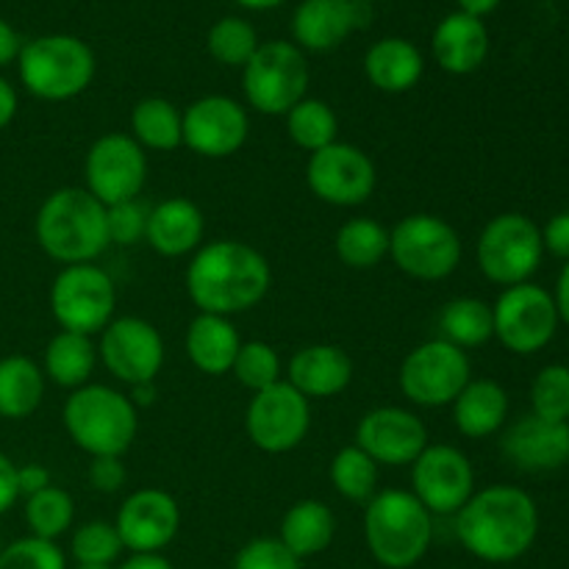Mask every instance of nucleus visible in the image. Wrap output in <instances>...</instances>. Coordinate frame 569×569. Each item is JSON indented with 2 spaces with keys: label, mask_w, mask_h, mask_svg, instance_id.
<instances>
[{
  "label": "nucleus",
  "mask_w": 569,
  "mask_h": 569,
  "mask_svg": "<svg viewBox=\"0 0 569 569\" xmlns=\"http://www.w3.org/2000/svg\"><path fill=\"white\" fill-rule=\"evenodd\" d=\"M0 569H67V556L48 539L22 537L0 550Z\"/></svg>",
  "instance_id": "obj_42"
},
{
  "label": "nucleus",
  "mask_w": 569,
  "mask_h": 569,
  "mask_svg": "<svg viewBox=\"0 0 569 569\" xmlns=\"http://www.w3.org/2000/svg\"><path fill=\"white\" fill-rule=\"evenodd\" d=\"M17 89L0 76V131L11 126V120L17 117Z\"/></svg>",
  "instance_id": "obj_50"
},
{
  "label": "nucleus",
  "mask_w": 569,
  "mask_h": 569,
  "mask_svg": "<svg viewBox=\"0 0 569 569\" xmlns=\"http://www.w3.org/2000/svg\"><path fill=\"white\" fill-rule=\"evenodd\" d=\"M337 537V517L322 500L306 498L298 500L281 520V539L300 561L320 556L322 550L331 548Z\"/></svg>",
  "instance_id": "obj_29"
},
{
  "label": "nucleus",
  "mask_w": 569,
  "mask_h": 569,
  "mask_svg": "<svg viewBox=\"0 0 569 569\" xmlns=\"http://www.w3.org/2000/svg\"><path fill=\"white\" fill-rule=\"evenodd\" d=\"M122 539L114 522L92 520L72 531L70 553L76 565H114L122 556Z\"/></svg>",
  "instance_id": "obj_40"
},
{
  "label": "nucleus",
  "mask_w": 569,
  "mask_h": 569,
  "mask_svg": "<svg viewBox=\"0 0 569 569\" xmlns=\"http://www.w3.org/2000/svg\"><path fill=\"white\" fill-rule=\"evenodd\" d=\"M114 528L122 539V548L131 550V556L161 553L178 537L181 509L164 489H137L122 500Z\"/></svg>",
  "instance_id": "obj_20"
},
{
  "label": "nucleus",
  "mask_w": 569,
  "mask_h": 569,
  "mask_svg": "<svg viewBox=\"0 0 569 569\" xmlns=\"http://www.w3.org/2000/svg\"><path fill=\"white\" fill-rule=\"evenodd\" d=\"M72 520H76V503H72L70 492H64L61 487L50 483L42 492L26 498V526L31 537L56 542L70 531Z\"/></svg>",
  "instance_id": "obj_37"
},
{
  "label": "nucleus",
  "mask_w": 569,
  "mask_h": 569,
  "mask_svg": "<svg viewBox=\"0 0 569 569\" xmlns=\"http://www.w3.org/2000/svg\"><path fill=\"white\" fill-rule=\"evenodd\" d=\"M311 428V400H306L292 383L278 381L250 398L244 411V431L261 453H292L306 442Z\"/></svg>",
  "instance_id": "obj_13"
},
{
  "label": "nucleus",
  "mask_w": 569,
  "mask_h": 569,
  "mask_svg": "<svg viewBox=\"0 0 569 569\" xmlns=\"http://www.w3.org/2000/svg\"><path fill=\"white\" fill-rule=\"evenodd\" d=\"M83 189L103 206L137 200L148 181V153L131 133H103L83 159Z\"/></svg>",
  "instance_id": "obj_14"
},
{
  "label": "nucleus",
  "mask_w": 569,
  "mask_h": 569,
  "mask_svg": "<svg viewBox=\"0 0 569 569\" xmlns=\"http://www.w3.org/2000/svg\"><path fill=\"white\" fill-rule=\"evenodd\" d=\"M433 59L450 76H470L481 70L489 56V31L483 20L453 11L437 26L431 37Z\"/></svg>",
  "instance_id": "obj_25"
},
{
  "label": "nucleus",
  "mask_w": 569,
  "mask_h": 569,
  "mask_svg": "<svg viewBox=\"0 0 569 569\" xmlns=\"http://www.w3.org/2000/svg\"><path fill=\"white\" fill-rule=\"evenodd\" d=\"M131 137L142 150H176L183 144V111L167 98H144L131 111Z\"/></svg>",
  "instance_id": "obj_33"
},
{
  "label": "nucleus",
  "mask_w": 569,
  "mask_h": 569,
  "mask_svg": "<svg viewBox=\"0 0 569 569\" xmlns=\"http://www.w3.org/2000/svg\"><path fill=\"white\" fill-rule=\"evenodd\" d=\"M231 372L233 378H237L244 389H250L253 395L261 392V389L276 387L278 381H283L281 356H278V350L272 348V345L259 342V339H253V342H242L237 359H233Z\"/></svg>",
  "instance_id": "obj_39"
},
{
  "label": "nucleus",
  "mask_w": 569,
  "mask_h": 569,
  "mask_svg": "<svg viewBox=\"0 0 569 569\" xmlns=\"http://www.w3.org/2000/svg\"><path fill=\"white\" fill-rule=\"evenodd\" d=\"M509 420V392L492 378H472L453 400V426L467 439L495 437Z\"/></svg>",
  "instance_id": "obj_27"
},
{
  "label": "nucleus",
  "mask_w": 569,
  "mask_h": 569,
  "mask_svg": "<svg viewBox=\"0 0 569 569\" xmlns=\"http://www.w3.org/2000/svg\"><path fill=\"white\" fill-rule=\"evenodd\" d=\"M20 500L17 489V465L6 453H0V517Z\"/></svg>",
  "instance_id": "obj_48"
},
{
  "label": "nucleus",
  "mask_w": 569,
  "mask_h": 569,
  "mask_svg": "<svg viewBox=\"0 0 569 569\" xmlns=\"http://www.w3.org/2000/svg\"><path fill=\"white\" fill-rule=\"evenodd\" d=\"M353 381V361L339 345H309L300 348L287 365V383L306 400H328L342 395Z\"/></svg>",
  "instance_id": "obj_23"
},
{
  "label": "nucleus",
  "mask_w": 569,
  "mask_h": 569,
  "mask_svg": "<svg viewBox=\"0 0 569 569\" xmlns=\"http://www.w3.org/2000/svg\"><path fill=\"white\" fill-rule=\"evenodd\" d=\"M117 289L103 267L70 264L61 267L50 287V315L61 331L94 337L114 320Z\"/></svg>",
  "instance_id": "obj_10"
},
{
  "label": "nucleus",
  "mask_w": 569,
  "mask_h": 569,
  "mask_svg": "<svg viewBox=\"0 0 569 569\" xmlns=\"http://www.w3.org/2000/svg\"><path fill=\"white\" fill-rule=\"evenodd\" d=\"M506 459L522 472H553L569 461V422H550L526 415L506 428L500 439Z\"/></svg>",
  "instance_id": "obj_21"
},
{
  "label": "nucleus",
  "mask_w": 569,
  "mask_h": 569,
  "mask_svg": "<svg viewBox=\"0 0 569 569\" xmlns=\"http://www.w3.org/2000/svg\"><path fill=\"white\" fill-rule=\"evenodd\" d=\"M356 3H365L367 6V3H376V0H356Z\"/></svg>",
  "instance_id": "obj_57"
},
{
  "label": "nucleus",
  "mask_w": 569,
  "mask_h": 569,
  "mask_svg": "<svg viewBox=\"0 0 569 569\" xmlns=\"http://www.w3.org/2000/svg\"><path fill=\"white\" fill-rule=\"evenodd\" d=\"M94 365H98V348L92 337L72 331H59L48 342L42 356V372L48 381L61 389H81L92 378Z\"/></svg>",
  "instance_id": "obj_30"
},
{
  "label": "nucleus",
  "mask_w": 569,
  "mask_h": 569,
  "mask_svg": "<svg viewBox=\"0 0 569 569\" xmlns=\"http://www.w3.org/2000/svg\"><path fill=\"white\" fill-rule=\"evenodd\" d=\"M44 372L28 356L14 353L0 359V417L26 420L42 406Z\"/></svg>",
  "instance_id": "obj_31"
},
{
  "label": "nucleus",
  "mask_w": 569,
  "mask_h": 569,
  "mask_svg": "<svg viewBox=\"0 0 569 569\" xmlns=\"http://www.w3.org/2000/svg\"><path fill=\"white\" fill-rule=\"evenodd\" d=\"M306 183L317 200L337 209L367 203L378 187V170L370 156L350 142H333L309 156Z\"/></svg>",
  "instance_id": "obj_15"
},
{
  "label": "nucleus",
  "mask_w": 569,
  "mask_h": 569,
  "mask_svg": "<svg viewBox=\"0 0 569 569\" xmlns=\"http://www.w3.org/2000/svg\"><path fill=\"white\" fill-rule=\"evenodd\" d=\"M370 20V9L356 0H303L295 9L292 37L300 50L328 53Z\"/></svg>",
  "instance_id": "obj_22"
},
{
  "label": "nucleus",
  "mask_w": 569,
  "mask_h": 569,
  "mask_svg": "<svg viewBox=\"0 0 569 569\" xmlns=\"http://www.w3.org/2000/svg\"><path fill=\"white\" fill-rule=\"evenodd\" d=\"M231 569H303V561L278 537H259L239 548Z\"/></svg>",
  "instance_id": "obj_43"
},
{
  "label": "nucleus",
  "mask_w": 569,
  "mask_h": 569,
  "mask_svg": "<svg viewBox=\"0 0 569 569\" xmlns=\"http://www.w3.org/2000/svg\"><path fill=\"white\" fill-rule=\"evenodd\" d=\"M461 237L445 217L409 214L389 228V259L415 281H445L461 264Z\"/></svg>",
  "instance_id": "obj_7"
},
{
  "label": "nucleus",
  "mask_w": 569,
  "mask_h": 569,
  "mask_svg": "<svg viewBox=\"0 0 569 569\" xmlns=\"http://www.w3.org/2000/svg\"><path fill=\"white\" fill-rule=\"evenodd\" d=\"M309 61L295 42H261L253 59L242 67V89L250 109L267 117H283L309 89Z\"/></svg>",
  "instance_id": "obj_9"
},
{
  "label": "nucleus",
  "mask_w": 569,
  "mask_h": 569,
  "mask_svg": "<svg viewBox=\"0 0 569 569\" xmlns=\"http://www.w3.org/2000/svg\"><path fill=\"white\" fill-rule=\"evenodd\" d=\"M67 437L78 450L94 456H126L139 431V411L126 392L106 383L72 389L61 409Z\"/></svg>",
  "instance_id": "obj_5"
},
{
  "label": "nucleus",
  "mask_w": 569,
  "mask_h": 569,
  "mask_svg": "<svg viewBox=\"0 0 569 569\" xmlns=\"http://www.w3.org/2000/svg\"><path fill=\"white\" fill-rule=\"evenodd\" d=\"M50 470L42 465H22L17 467V489H20V498H31V495L42 492L50 487Z\"/></svg>",
  "instance_id": "obj_47"
},
{
  "label": "nucleus",
  "mask_w": 569,
  "mask_h": 569,
  "mask_svg": "<svg viewBox=\"0 0 569 569\" xmlns=\"http://www.w3.org/2000/svg\"><path fill=\"white\" fill-rule=\"evenodd\" d=\"M20 81L33 98L61 103L87 92L98 61L83 39L70 33H48L22 44L17 56Z\"/></svg>",
  "instance_id": "obj_6"
},
{
  "label": "nucleus",
  "mask_w": 569,
  "mask_h": 569,
  "mask_svg": "<svg viewBox=\"0 0 569 569\" xmlns=\"http://www.w3.org/2000/svg\"><path fill=\"white\" fill-rule=\"evenodd\" d=\"M20 50H22V42L20 37H17V31L9 26V22L0 20V70L9 67L11 61H17Z\"/></svg>",
  "instance_id": "obj_49"
},
{
  "label": "nucleus",
  "mask_w": 569,
  "mask_h": 569,
  "mask_svg": "<svg viewBox=\"0 0 569 569\" xmlns=\"http://www.w3.org/2000/svg\"><path fill=\"white\" fill-rule=\"evenodd\" d=\"M456 537L472 559L511 565L522 559L539 537L537 500L509 483L476 489L456 515Z\"/></svg>",
  "instance_id": "obj_2"
},
{
  "label": "nucleus",
  "mask_w": 569,
  "mask_h": 569,
  "mask_svg": "<svg viewBox=\"0 0 569 569\" xmlns=\"http://www.w3.org/2000/svg\"><path fill=\"white\" fill-rule=\"evenodd\" d=\"M128 400L133 403V409H144V406L156 403V381L150 383H137V387H128Z\"/></svg>",
  "instance_id": "obj_53"
},
{
  "label": "nucleus",
  "mask_w": 569,
  "mask_h": 569,
  "mask_svg": "<svg viewBox=\"0 0 569 569\" xmlns=\"http://www.w3.org/2000/svg\"><path fill=\"white\" fill-rule=\"evenodd\" d=\"M164 339L153 322L142 317H114L100 331L98 359L126 387L156 381L164 367Z\"/></svg>",
  "instance_id": "obj_16"
},
{
  "label": "nucleus",
  "mask_w": 569,
  "mask_h": 569,
  "mask_svg": "<svg viewBox=\"0 0 569 569\" xmlns=\"http://www.w3.org/2000/svg\"><path fill=\"white\" fill-rule=\"evenodd\" d=\"M365 542L383 569H411L433 542V515L406 489H381L365 503Z\"/></svg>",
  "instance_id": "obj_4"
},
{
  "label": "nucleus",
  "mask_w": 569,
  "mask_h": 569,
  "mask_svg": "<svg viewBox=\"0 0 569 569\" xmlns=\"http://www.w3.org/2000/svg\"><path fill=\"white\" fill-rule=\"evenodd\" d=\"M283 120H287L289 139L309 156L328 148V144H333L339 139L337 111L320 98H309V94H306L300 103H295L292 109L283 114Z\"/></svg>",
  "instance_id": "obj_35"
},
{
  "label": "nucleus",
  "mask_w": 569,
  "mask_h": 569,
  "mask_svg": "<svg viewBox=\"0 0 569 569\" xmlns=\"http://www.w3.org/2000/svg\"><path fill=\"white\" fill-rule=\"evenodd\" d=\"M333 248L350 270H372L389 256V228L372 217H353L337 231Z\"/></svg>",
  "instance_id": "obj_34"
},
{
  "label": "nucleus",
  "mask_w": 569,
  "mask_h": 569,
  "mask_svg": "<svg viewBox=\"0 0 569 569\" xmlns=\"http://www.w3.org/2000/svg\"><path fill=\"white\" fill-rule=\"evenodd\" d=\"M187 295L203 315L233 317L256 309L272 287L270 261L253 244L217 239L200 244L187 267Z\"/></svg>",
  "instance_id": "obj_1"
},
{
  "label": "nucleus",
  "mask_w": 569,
  "mask_h": 569,
  "mask_svg": "<svg viewBox=\"0 0 569 569\" xmlns=\"http://www.w3.org/2000/svg\"><path fill=\"white\" fill-rule=\"evenodd\" d=\"M542 244L559 259L569 261V211H559L542 228Z\"/></svg>",
  "instance_id": "obj_46"
},
{
  "label": "nucleus",
  "mask_w": 569,
  "mask_h": 569,
  "mask_svg": "<svg viewBox=\"0 0 569 569\" xmlns=\"http://www.w3.org/2000/svg\"><path fill=\"white\" fill-rule=\"evenodd\" d=\"M328 476L339 498L350 503H367L378 492V465L356 442L337 450Z\"/></svg>",
  "instance_id": "obj_36"
},
{
  "label": "nucleus",
  "mask_w": 569,
  "mask_h": 569,
  "mask_svg": "<svg viewBox=\"0 0 569 569\" xmlns=\"http://www.w3.org/2000/svg\"><path fill=\"white\" fill-rule=\"evenodd\" d=\"M426 59L415 42L403 37L378 39L365 53V76L376 89L387 94H403L420 83Z\"/></svg>",
  "instance_id": "obj_28"
},
{
  "label": "nucleus",
  "mask_w": 569,
  "mask_h": 569,
  "mask_svg": "<svg viewBox=\"0 0 569 569\" xmlns=\"http://www.w3.org/2000/svg\"><path fill=\"white\" fill-rule=\"evenodd\" d=\"M259 44V33L242 17H222L209 28V37H206L211 59L226 67H244L253 59Z\"/></svg>",
  "instance_id": "obj_38"
},
{
  "label": "nucleus",
  "mask_w": 569,
  "mask_h": 569,
  "mask_svg": "<svg viewBox=\"0 0 569 569\" xmlns=\"http://www.w3.org/2000/svg\"><path fill=\"white\" fill-rule=\"evenodd\" d=\"M72 569H117L114 565H76Z\"/></svg>",
  "instance_id": "obj_56"
},
{
  "label": "nucleus",
  "mask_w": 569,
  "mask_h": 569,
  "mask_svg": "<svg viewBox=\"0 0 569 569\" xmlns=\"http://www.w3.org/2000/svg\"><path fill=\"white\" fill-rule=\"evenodd\" d=\"M250 117L228 94H206L183 111V144L203 159H228L248 142Z\"/></svg>",
  "instance_id": "obj_18"
},
{
  "label": "nucleus",
  "mask_w": 569,
  "mask_h": 569,
  "mask_svg": "<svg viewBox=\"0 0 569 569\" xmlns=\"http://www.w3.org/2000/svg\"><path fill=\"white\" fill-rule=\"evenodd\" d=\"M89 487L100 495H114L126 487L128 481V470L122 465V456H94L89 461Z\"/></svg>",
  "instance_id": "obj_45"
},
{
  "label": "nucleus",
  "mask_w": 569,
  "mask_h": 569,
  "mask_svg": "<svg viewBox=\"0 0 569 569\" xmlns=\"http://www.w3.org/2000/svg\"><path fill=\"white\" fill-rule=\"evenodd\" d=\"M498 6H500V0H459V11H465V14H470V17H478V20H483L487 14H492Z\"/></svg>",
  "instance_id": "obj_54"
},
{
  "label": "nucleus",
  "mask_w": 569,
  "mask_h": 569,
  "mask_svg": "<svg viewBox=\"0 0 569 569\" xmlns=\"http://www.w3.org/2000/svg\"><path fill=\"white\" fill-rule=\"evenodd\" d=\"M495 339L517 356L539 353L559 331V309L553 292L539 283H517L500 292L492 306Z\"/></svg>",
  "instance_id": "obj_12"
},
{
  "label": "nucleus",
  "mask_w": 569,
  "mask_h": 569,
  "mask_svg": "<svg viewBox=\"0 0 569 569\" xmlns=\"http://www.w3.org/2000/svg\"><path fill=\"white\" fill-rule=\"evenodd\" d=\"M356 445L378 467H411L428 448V428L415 411L378 406L356 426Z\"/></svg>",
  "instance_id": "obj_19"
},
{
  "label": "nucleus",
  "mask_w": 569,
  "mask_h": 569,
  "mask_svg": "<svg viewBox=\"0 0 569 569\" xmlns=\"http://www.w3.org/2000/svg\"><path fill=\"white\" fill-rule=\"evenodd\" d=\"M411 495L433 517H456L476 495L472 461L453 445H428L411 465Z\"/></svg>",
  "instance_id": "obj_17"
},
{
  "label": "nucleus",
  "mask_w": 569,
  "mask_h": 569,
  "mask_svg": "<svg viewBox=\"0 0 569 569\" xmlns=\"http://www.w3.org/2000/svg\"><path fill=\"white\" fill-rule=\"evenodd\" d=\"M117 569H176L161 553H144V556H131L122 567Z\"/></svg>",
  "instance_id": "obj_52"
},
{
  "label": "nucleus",
  "mask_w": 569,
  "mask_h": 569,
  "mask_svg": "<svg viewBox=\"0 0 569 569\" xmlns=\"http://www.w3.org/2000/svg\"><path fill=\"white\" fill-rule=\"evenodd\" d=\"M33 233L44 253L59 264H92L109 248L106 206L83 187H64L42 200Z\"/></svg>",
  "instance_id": "obj_3"
},
{
  "label": "nucleus",
  "mask_w": 569,
  "mask_h": 569,
  "mask_svg": "<svg viewBox=\"0 0 569 569\" xmlns=\"http://www.w3.org/2000/svg\"><path fill=\"white\" fill-rule=\"evenodd\" d=\"M183 348H187V359L192 361L194 370H200L203 376H226V372H231L233 359L242 348V339H239L231 317L200 311L189 322Z\"/></svg>",
  "instance_id": "obj_26"
},
{
  "label": "nucleus",
  "mask_w": 569,
  "mask_h": 569,
  "mask_svg": "<svg viewBox=\"0 0 569 569\" xmlns=\"http://www.w3.org/2000/svg\"><path fill=\"white\" fill-rule=\"evenodd\" d=\"M439 339L459 350H472L495 339L492 306L481 298H453L439 311Z\"/></svg>",
  "instance_id": "obj_32"
},
{
  "label": "nucleus",
  "mask_w": 569,
  "mask_h": 569,
  "mask_svg": "<svg viewBox=\"0 0 569 569\" xmlns=\"http://www.w3.org/2000/svg\"><path fill=\"white\" fill-rule=\"evenodd\" d=\"M206 217L189 198H167L148 214L144 242L164 259L192 256L203 244Z\"/></svg>",
  "instance_id": "obj_24"
},
{
  "label": "nucleus",
  "mask_w": 569,
  "mask_h": 569,
  "mask_svg": "<svg viewBox=\"0 0 569 569\" xmlns=\"http://www.w3.org/2000/svg\"><path fill=\"white\" fill-rule=\"evenodd\" d=\"M239 6L244 9H256V11H267V9H276V6L287 3V0H237Z\"/></svg>",
  "instance_id": "obj_55"
},
{
  "label": "nucleus",
  "mask_w": 569,
  "mask_h": 569,
  "mask_svg": "<svg viewBox=\"0 0 569 569\" xmlns=\"http://www.w3.org/2000/svg\"><path fill=\"white\" fill-rule=\"evenodd\" d=\"M545 256L542 228L520 211H506L483 226L476 244L478 270L498 287L531 281Z\"/></svg>",
  "instance_id": "obj_8"
},
{
  "label": "nucleus",
  "mask_w": 569,
  "mask_h": 569,
  "mask_svg": "<svg viewBox=\"0 0 569 569\" xmlns=\"http://www.w3.org/2000/svg\"><path fill=\"white\" fill-rule=\"evenodd\" d=\"M150 209L142 200H126V203L106 206V231H109L111 244H137L148 233Z\"/></svg>",
  "instance_id": "obj_44"
},
{
  "label": "nucleus",
  "mask_w": 569,
  "mask_h": 569,
  "mask_svg": "<svg viewBox=\"0 0 569 569\" xmlns=\"http://www.w3.org/2000/svg\"><path fill=\"white\" fill-rule=\"evenodd\" d=\"M0 550H3V548H0Z\"/></svg>",
  "instance_id": "obj_58"
},
{
  "label": "nucleus",
  "mask_w": 569,
  "mask_h": 569,
  "mask_svg": "<svg viewBox=\"0 0 569 569\" xmlns=\"http://www.w3.org/2000/svg\"><path fill=\"white\" fill-rule=\"evenodd\" d=\"M400 392L422 409L453 406L461 389L472 381L470 356L445 339H428L409 350L400 365Z\"/></svg>",
  "instance_id": "obj_11"
},
{
  "label": "nucleus",
  "mask_w": 569,
  "mask_h": 569,
  "mask_svg": "<svg viewBox=\"0 0 569 569\" xmlns=\"http://www.w3.org/2000/svg\"><path fill=\"white\" fill-rule=\"evenodd\" d=\"M531 415L550 422H569V367L548 365L531 383Z\"/></svg>",
  "instance_id": "obj_41"
},
{
  "label": "nucleus",
  "mask_w": 569,
  "mask_h": 569,
  "mask_svg": "<svg viewBox=\"0 0 569 569\" xmlns=\"http://www.w3.org/2000/svg\"><path fill=\"white\" fill-rule=\"evenodd\" d=\"M553 300H556V309H559V320L569 328V261L561 267L559 281H556Z\"/></svg>",
  "instance_id": "obj_51"
}]
</instances>
